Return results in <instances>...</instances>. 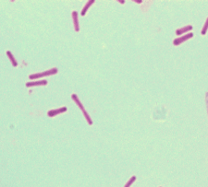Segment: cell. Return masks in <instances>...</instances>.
<instances>
[{
    "instance_id": "1",
    "label": "cell",
    "mask_w": 208,
    "mask_h": 187,
    "mask_svg": "<svg viewBox=\"0 0 208 187\" xmlns=\"http://www.w3.org/2000/svg\"><path fill=\"white\" fill-rule=\"evenodd\" d=\"M71 98H72V100H73V101L77 103V105L80 107V109L81 110V112H83V115L85 116V118H86L88 124H89L90 125H93V121H92V119H91V117H90V115H88V112L85 111V109H84V107H83V103L80 102L78 96H77L76 94H72V95H71Z\"/></svg>"
},
{
    "instance_id": "2",
    "label": "cell",
    "mask_w": 208,
    "mask_h": 187,
    "mask_svg": "<svg viewBox=\"0 0 208 187\" xmlns=\"http://www.w3.org/2000/svg\"><path fill=\"white\" fill-rule=\"evenodd\" d=\"M57 68H53V69L44 71V72H42V73H37V74L30 75L29 77H30V79H39V77H46V76H51V75H54V74H57Z\"/></svg>"
},
{
    "instance_id": "3",
    "label": "cell",
    "mask_w": 208,
    "mask_h": 187,
    "mask_svg": "<svg viewBox=\"0 0 208 187\" xmlns=\"http://www.w3.org/2000/svg\"><path fill=\"white\" fill-rule=\"evenodd\" d=\"M192 37H193V33H188V34H186V35L182 36V37H179V38H177V39H175V40L173 41V43H174V45H179V44H181L182 43H184L185 41L191 39Z\"/></svg>"
},
{
    "instance_id": "4",
    "label": "cell",
    "mask_w": 208,
    "mask_h": 187,
    "mask_svg": "<svg viewBox=\"0 0 208 187\" xmlns=\"http://www.w3.org/2000/svg\"><path fill=\"white\" fill-rule=\"evenodd\" d=\"M68 111V109L67 107H62V108H58V109H56V110H51V111H49L48 112V116L49 117H54V116H56L57 115H59V113H63V112H65Z\"/></svg>"
},
{
    "instance_id": "5",
    "label": "cell",
    "mask_w": 208,
    "mask_h": 187,
    "mask_svg": "<svg viewBox=\"0 0 208 187\" xmlns=\"http://www.w3.org/2000/svg\"><path fill=\"white\" fill-rule=\"evenodd\" d=\"M72 19H73L75 31H79L80 30V26H79V22H78V12L77 11H72Z\"/></svg>"
},
{
    "instance_id": "6",
    "label": "cell",
    "mask_w": 208,
    "mask_h": 187,
    "mask_svg": "<svg viewBox=\"0 0 208 187\" xmlns=\"http://www.w3.org/2000/svg\"><path fill=\"white\" fill-rule=\"evenodd\" d=\"M47 81L46 80H41V81H33V82H28L26 83V87H34V86H42V85H46Z\"/></svg>"
},
{
    "instance_id": "7",
    "label": "cell",
    "mask_w": 208,
    "mask_h": 187,
    "mask_svg": "<svg viewBox=\"0 0 208 187\" xmlns=\"http://www.w3.org/2000/svg\"><path fill=\"white\" fill-rule=\"evenodd\" d=\"M94 3V0H91V1H88L86 4H85V6H84V7L83 8V10H81V12H80V14H81V16H85V14H86V12H87V10L89 9V7H91L93 4Z\"/></svg>"
},
{
    "instance_id": "8",
    "label": "cell",
    "mask_w": 208,
    "mask_h": 187,
    "mask_svg": "<svg viewBox=\"0 0 208 187\" xmlns=\"http://www.w3.org/2000/svg\"><path fill=\"white\" fill-rule=\"evenodd\" d=\"M192 30V26L189 25V26H186V27H183V28H181V29L177 30H176V34L180 35V34H182V33H186V31H188V30Z\"/></svg>"
},
{
    "instance_id": "9",
    "label": "cell",
    "mask_w": 208,
    "mask_h": 187,
    "mask_svg": "<svg viewBox=\"0 0 208 187\" xmlns=\"http://www.w3.org/2000/svg\"><path fill=\"white\" fill-rule=\"evenodd\" d=\"M7 54H8V56L10 57V61H11V63H12L13 66H18V63H17V61H16L15 57L13 56L12 53H11L10 51H7Z\"/></svg>"
},
{
    "instance_id": "10",
    "label": "cell",
    "mask_w": 208,
    "mask_h": 187,
    "mask_svg": "<svg viewBox=\"0 0 208 187\" xmlns=\"http://www.w3.org/2000/svg\"><path fill=\"white\" fill-rule=\"evenodd\" d=\"M135 180H136V176H132V177L129 180V182H127V184H126L124 187H130V186L132 185V184H133V182H135Z\"/></svg>"
},
{
    "instance_id": "11",
    "label": "cell",
    "mask_w": 208,
    "mask_h": 187,
    "mask_svg": "<svg viewBox=\"0 0 208 187\" xmlns=\"http://www.w3.org/2000/svg\"><path fill=\"white\" fill-rule=\"evenodd\" d=\"M207 29H208V18H207V20H206V21H205V26H203V30H202V34H203V35H205V34L206 33Z\"/></svg>"
}]
</instances>
